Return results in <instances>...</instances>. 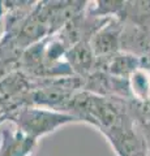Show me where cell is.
Masks as SVG:
<instances>
[{
	"label": "cell",
	"mask_w": 150,
	"mask_h": 156,
	"mask_svg": "<svg viewBox=\"0 0 150 156\" xmlns=\"http://www.w3.org/2000/svg\"><path fill=\"white\" fill-rule=\"evenodd\" d=\"M8 121L13 122L17 130L35 142L65 125L80 122L75 116L67 112L29 104L12 108L8 112Z\"/></svg>",
	"instance_id": "cell-1"
},
{
	"label": "cell",
	"mask_w": 150,
	"mask_h": 156,
	"mask_svg": "<svg viewBox=\"0 0 150 156\" xmlns=\"http://www.w3.org/2000/svg\"><path fill=\"white\" fill-rule=\"evenodd\" d=\"M118 156H148V139L130 117L119 128L103 134Z\"/></svg>",
	"instance_id": "cell-2"
},
{
	"label": "cell",
	"mask_w": 150,
	"mask_h": 156,
	"mask_svg": "<svg viewBox=\"0 0 150 156\" xmlns=\"http://www.w3.org/2000/svg\"><path fill=\"white\" fill-rule=\"evenodd\" d=\"M122 31L123 26L118 21L108 20L91 35L89 44L93 50L95 58H107L119 52Z\"/></svg>",
	"instance_id": "cell-3"
},
{
	"label": "cell",
	"mask_w": 150,
	"mask_h": 156,
	"mask_svg": "<svg viewBox=\"0 0 150 156\" xmlns=\"http://www.w3.org/2000/svg\"><path fill=\"white\" fill-rule=\"evenodd\" d=\"M37 142L20 130L3 131L0 140V156H27L31 154Z\"/></svg>",
	"instance_id": "cell-4"
},
{
	"label": "cell",
	"mask_w": 150,
	"mask_h": 156,
	"mask_svg": "<svg viewBox=\"0 0 150 156\" xmlns=\"http://www.w3.org/2000/svg\"><path fill=\"white\" fill-rule=\"evenodd\" d=\"M65 62L71 68V72L85 74L91 70L95 62V56L89 44V41L80 42L69 47L65 52Z\"/></svg>",
	"instance_id": "cell-5"
},
{
	"label": "cell",
	"mask_w": 150,
	"mask_h": 156,
	"mask_svg": "<svg viewBox=\"0 0 150 156\" xmlns=\"http://www.w3.org/2000/svg\"><path fill=\"white\" fill-rule=\"evenodd\" d=\"M141 68V60L138 56L132 53H115V55L107 57V70L112 77L119 80H128L132 73Z\"/></svg>",
	"instance_id": "cell-6"
},
{
	"label": "cell",
	"mask_w": 150,
	"mask_h": 156,
	"mask_svg": "<svg viewBox=\"0 0 150 156\" xmlns=\"http://www.w3.org/2000/svg\"><path fill=\"white\" fill-rule=\"evenodd\" d=\"M128 91L134 99L146 103L150 100V73L145 68H138L127 80Z\"/></svg>",
	"instance_id": "cell-7"
},
{
	"label": "cell",
	"mask_w": 150,
	"mask_h": 156,
	"mask_svg": "<svg viewBox=\"0 0 150 156\" xmlns=\"http://www.w3.org/2000/svg\"><path fill=\"white\" fill-rule=\"evenodd\" d=\"M5 121H8V112L5 115H2L0 116V125H2L3 122H5Z\"/></svg>",
	"instance_id": "cell-8"
}]
</instances>
